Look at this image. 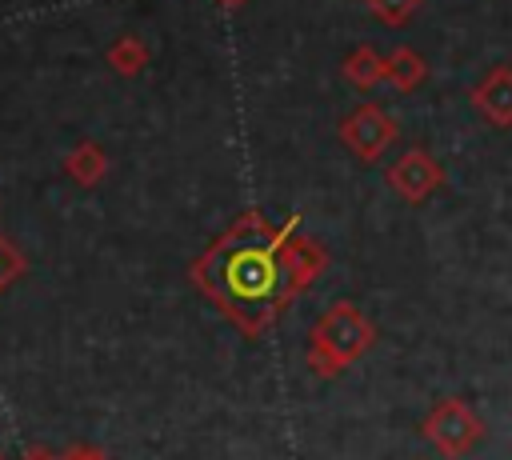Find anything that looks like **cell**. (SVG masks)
<instances>
[{"label": "cell", "instance_id": "cell-5", "mask_svg": "<svg viewBox=\"0 0 512 460\" xmlns=\"http://www.w3.org/2000/svg\"><path fill=\"white\" fill-rule=\"evenodd\" d=\"M224 4H236V0H224Z\"/></svg>", "mask_w": 512, "mask_h": 460}, {"label": "cell", "instance_id": "cell-4", "mask_svg": "<svg viewBox=\"0 0 512 460\" xmlns=\"http://www.w3.org/2000/svg\"><path fill=\"white\" fill-rule=\"evenodd\" d=\"M0 276H4V252H0Z\"/></svg>", "mask_w": 512, "mask_h": 460}, {"label": "cell", "instance_id": "cell-3", "mask_svg": "<svg viewBox=\"0 0 512 460\" xmlns=\"http://www.w3.org/2000/svg\"><path fill=\"white\" fill-rule=\"evenodd\" d=\"M372 8L380 16H388V20H400V16H408L416 8V0H372Z\"/></svg>", "mask_w": 512, "mask_h": 460}, {"label": "cell", "instance_id": "cell-1", "mask_svg": "<svg viewBox=\"0 0 512 460\" xmlns=\"http://www.w3.org/2000/svg\"><path fill=\"white\" fill-rule=\"evenodd\" d=\"M304 244L288 240V228H272L256 212L240 216L196 264L200 288L240 324H268L284 300L308 280Z\"/></svg>", "mask_w": 512, "mask_h": 460}, {"label": "cell", "instance_id": "cell-2", "mask_svg": "<svg viewBox=\"0 0 512 460\" xmlns=\"http://www.w3.org/2000/svg\"><path fill=\"white\" fill-rule=\"evenodd\" d=\"M348 136H352L364 152H376V144L388 136V124L380 120V112H372V108H368V112H360V116L348 124Z\"/></svg>", "mask_w": 512, "mask_h": 460}]
</instances>
